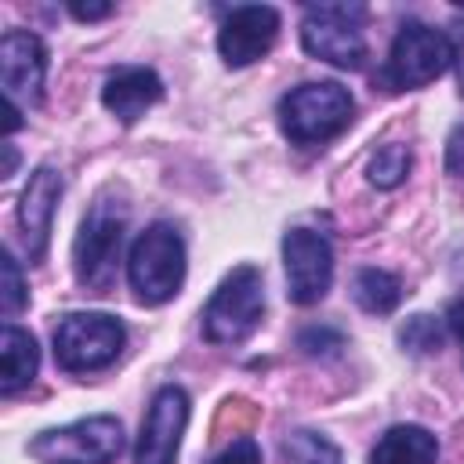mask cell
<instances>
[{"instance_id": "cell-8", "label": "cell", "mask_w": 464, "mask_h": 464, "mask_svg": "<svg viewBox=\"0 0 464 464\" xmlns=\"http://www.w3.org/2000/svg\"><path fill=\"white\" fill-rule=\"evenodd\" d=\"M123 450V424L109 413L47 428L29 442V453L44 464H112Z\"/></svg>"}, {"instance_id": "cell-18", "label": "cell", "mask_w": 464, "mask_h": 464, "mask_svg": "<svg viewBox=\"0 0 464 464\" xmlns=\"http://www.w3.org/2000/svg\"><path fill=\"white\" fill-rule=\"evenodd\" d=\"M283 457L290 464H341V450L326 435L308 428H297L283 439Z\"/></svg>"}, {"instance_id": "cell-24", "label": "cell", "mask_w": 464, "mask_h": 464, "mask_svg": "<svg viewBox=\"0 0 464 464\" xmlns=\"http://www.w3.org/2000/svg\"><path fill=\"white\" fill-rule=\"evenodd\" d=\"M446 170L453 178H464V123H457L446 138Z\"/></svg>"}, {"instance_id": "cell-29", "label": "cell", "mask_w": 464, "mask_h": 464, "mask_svg": "<svg viewBox=\"0 0 464 464\" xmlns=\"http://www.w3.org/2000/svg\"><path fill=\"white\" fill-rule=\"evenodd\" d=\"M22 127V105L7 102V130H18Z\"/></svg>"}, {"instance_id": "cell-16", "label": "cell", "mask_w": 464, "mask_h": 464, "mask_svg": "<svg viewBox=\"0 0 464 464\" xmlns=\"http://www.w3.org/2000/svg\"><path fill=\"white\" fill-rule=\"evenodd\" d=\"M435 460H439V442L420 424L388 428L370 453V464H435Z\"/></svg>"}, {"instance_id": "cell-28", "label": "cell", "mask_w": 464, "mask_h": 464, "mask_svg": "<svg viewBox=\"0 0 464 464\" xmlns=\"http://www.w3.org/2000/svg\"><path fill=\"white\" fill-rule=\"evenodd\" d=\"M14 167H18V152H14V145L7 141V145H4V170H0V174H4V178H11V174H14Z\"/></svg>"}, {"instance_id": "cell-5", "label": "cell", "mask_w": 464, "mask_h": 464, "mask_svg": "<svg viewBox=\"0 0 464 464\" xmlns=\"http://www.w3.org/2000/svg\"><path fill=\"white\" fill-rule=\"evenodd\" d=\"M127 330L109 312H69L54 326V359L65 373H91L116 362Z\"/></svg>"}, {"instance_id": "cell-14", "label": "cell", "mask_w": 464, "mask_h": 464, "mask_svg": "<svg viewBox=\"0 0 464 464\" xmlns=\"http://www.w3.org/2000/svg\"><path fill=\"white\" fill-rule=\"evenodd\" d=\"M163 98V80L145 69V65H127V69H116L105 87H102V105L120 116L123 123H134L141 120L156 102Z\"/></svg>"}, {"instance_id": "cell-17", "label": "cell", "mask_w": 464, "mask_h": 464, "mask_svg": "<svg viewBox=\"0 0 464 464\" xmlns=\"http://www.w3.org/2000/svg\"><path fill=\"white\" fill-rule=\"evenodd\" d=\"M352 297L370 315H388L402 301V283L384 268H359L352 279Z\"/></svg>"}, {"instance_id": "cell-9", "label": "cell", "mask_w": 464, "mask_h": 464, "mask_svg": "<svg viewBox=\"0 0 464 464\" xmlns=\"http://www.w3.org/2000/svg\"><path fill=\"white\" fill-rule=\"evenodd\" d=\"M283 265H286V297L294 304H315L326 297L334 283V250L326 236L312 228H290L283 236Z\"/></svg>"}, {"instance_id": "cell-4", "label": "cell", "mask_w": 464, "mask_h": 464, "mask_svg": "<svg viewBox=\"0 0 464 464\" xmlns=\"http://www.w3.org/2000/svg\"><path fill=\"white\" fill-rule=\"evenodd\" d=\"M261 315H265L261 272L254 265H239L210 294L203 308V334L214 344H239L261 326Z\"/></svg>"}, {"instance_id": "cell-2", "label": "cell", "mask_w": 464, "mask_h": 464, "mask_svg": "<svg viewBox=\"0 0 464 464\" xmlns=\"http://www.w3.org/2000/svg\"><path fill=\"white\" fill-rule=\"evenodd\" d=\"M352 112H355V102L348 87L334 80H319V83H301L283 94L279 127L294 145H323L352 123Z\"/></svg>"}, {"instance_id": "cell-15", "label": "cell", "mask_w": 464, "mask_h": 464, "mask_svg": "<svg viewBox=\"0 0 464 464\" xmlns=\"http://www.w3.org/2000/svg\"><path fill=\"white\" fill-rule=\"evenodd\" d=\"M40 370V348H36V337L14 323L4 326L0 334V392L4 395H14L22 392Z\"/></svg>"}, {"instance_id": "cell-11", "label": "cell", "mask_w": 464, "mask_h": 464, "mask_svg": "<svg viewBox=\"0 0 464 464\" xmlns=\"http://www.w3.org/2000/svg\"><path fill=\"white\" fill-rule=\"evenodd\" d=\"M279 36V11L268 4H246L225 14L221 29H218V51L225 58V65L243 69L257 58H265L272 51Z\"/></svg>"}, {"instance_id": "cell-26", "label": "cell", "mask_w": 464, "mask_h": 464, "mask_svg": "<svg viewBox=\"0 0 464 464\" xmlns=\"http://www.w3.org/2000/svg\"><path fill=\"white\" fill-rule=\"evenodd\" d=\"M446 323H450V330H453V337L464 344V294L450 304V312H446Z\"/></svg>"}, {"instance_id": "cell-6", "label": "cell", "mask_w": 464, "mask_h": 464, "mask_svg": "<svg viewBox=\"0 0 464 464\" xmlns=\"http://www.w3.org/2000/svg\"><path fill=\"white\" fill-rule=\"evenodd\" d=\"M362 4H312L301 18V47L337 69H359L366 58Z\"/></svg>"}, {"instance_id": "cell-25", "label": "cell", "mask_w": 464, "mask_h": 464, "mask_svg": "<svg viewBox=\"0 0 464 464\" xmlns=\"http://www.w3.org/2000/svg\"><path fill=\"white\" fill-rule=\"evenodd\" d=\"M69 14L72 18H80V22H98V18H105V14H112V4H69Z\"/></svg>"}, {"instance_id": "cell-19", "label": "cell", "mask_w": 464, "mask_h": 464, "mask_svg": "<svg viewBox=\"0 0 464 464\" xmlns=\"http://www.w3.org/2000/svg\"><path fill=\"white\" fill-rule=\"evenodd\" d=\"M410 149L406 145H381L373 156H370V167H366V178L377 185V188H395L406 181L410 174Z\"/></svg>"}, {"instance_id": "cell-3", "label": "cell", "mask_w": 464, "mask_h": 464, "mask_svg": "<svg viewBox=\"0 0 464 464\" xmlns=\"http://www.w3.org/2000/svg\"><path fill=\"white\" fill-rule=\"evenodd\" d=\"M123 228H127V207L120 199L98 196L80 221L76 243H72V268L76 283L91 294H105L116 279V261L123 246Z\"/></svg>"}, {"instance_id": "cell-13", "label": "cell", "mask_w": 464, "mask_h": 464, "mask_svg": "<svg viewBox=\"0 0 464 464\" xmlns=\"http://www.w3.org/2000/svg\"><path fill=\"white\" fill-rule=\"evenodd\" d=\"M58 199H62V174L54 167H36L29 174V185H25L22 203H18V225H22L25 250H29L33 265H40L47 254Z\"/></svg>"}, {"instance_id": "cell-21", "label": "cell", "mask_w": 464, "mask_h": 464, "mask_svg": "<svg viewBox=\"0 0 464 464\" xmlns=\"http://www.w3.org/2000/svg\"><path fill=\"white\" fill-rule=\"evenodd\" d=\"M0 268H4V286H0V304H4V315H18L25 308V286H22V272H18V261L11 257V250H4L0 257Z\"/></svg>"}, {"instance_id": "cell-7", "label": "cell", "mask_w": 464, "mask_h": 464, "mask_svg": "<svg viewBox=\"0 0 464 464\" xmlns=\"http://www.w3.org/2000/svg\"><path fill=\"white\" fill-rule=\"evenodd\" d=\"M453 62V44L446 33L424 25V22H406L388 51V62L381 69V83L388 91H413L431 80H439Z\"/></svg>"}, {"instance_id": "cell-23", "label": "cell", "mask_w": 464, "mask_h": 464, "mask_svg": "<svg viewBox=\"0 0 464 464\" xmlns=\"http://www.w3.org/2000/svg\"><path fill=\"white\" fill-rule=\"evenodd\" d=\"M210 464H261V446L243 435V439H236L228 450H221Z\"/></svg>"}, {"instance_id": "cell-22", "label": "cell", "mask_w": 464, "mask_h": 464, "mask_svg": "<svg viewBox=\"0 0 464 464\" xmlns=\"http://www.w3.org/2000/svg\"><path fill=\"white\" fill-rule=\"evenodd\" d=\"M297 344H301L308 355H337V352L344 348V337H341L337 330H330V326H308V330H301Z\"/></svg>"}, {"instance_id": "cell-1", "label": "cell", "mask_w": 464, "mask_h": 464, "mask_svg": "<svg viewBox=\"0 0 464 464\" xmlns=\"http://www.w3.org/2000/svg\"><path fill=\"white\" fill-rule=\"evenodd\" d=\"M127 279L141 304H167L170 297H178V290L185 283L181 232L167 221L149 225L127 254Z\"/></svg>"}, {"instance_id": "cell-10", "label": "cell", "mask_w": 464, "mask_h": 464, "mask_svg": "<svg viewBox=\"0 0 464 464\" xmlns=\"http://www.w3.org/2000/svg\"><path fill=\"white\" fill-rule=\"evenodd\" d=\"M188 424V395L178 384H167L152 395L149 413L141 420L138 431V446H134V464H174L178 460V446Z\"/></svg>"}, {"instance_id": "cell-12", "label": "cell", "mask_w": 464, "mask_h": 464, "mask_svg": "<svg viewBox=\"0 0 464 464\" xmlns=\"http://www.w3.org/2000/svg\"><path fill=\"white\" fill-rule=\"evenodd\" d=\"M44 72H47V51L36 33L11 29L0 40V83L7 102L14 105H36L44 94Z\"/></svg>"}, {"instance_id": "cell-27", "label": "cell", "mask_w": 464, "mask_h": 464, "mask_svg": "<svg viewBox=\"0 0 464 464\" xmlns=\"http://www.w3.org/2000/svg\"><path fill=\"white\" fill-rule=\"evenodd\" d=\"M453 58H457V80H460V94H464V22L453 25Z\"/></svg>"}, {"instance_id": "cell-20", "label": "cell", "mask_w": 464, "mask_h": 464, "mask_svg": "<svg viewBox=\"0 0 464 464\" xmlns=\"http://www.w3.org/2000/svg\"><path fill=\"white\" fill-rule=\"evenodd\" d=\"M399 344L413 355H428V352H439L442 348V326L431 319V315H413L406 319V326L399 330Z\"/></svg>"}]
</instances>
